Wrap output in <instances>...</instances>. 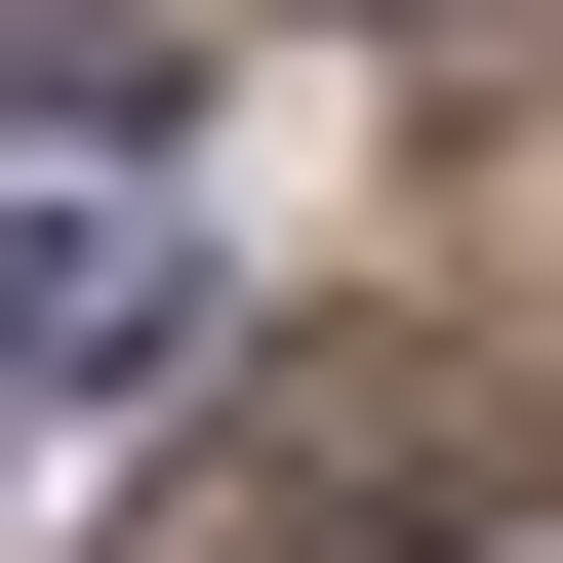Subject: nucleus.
I'll return each mask as SVG.
<instances>
[{
    "label": "nucleus",
    "instance_id": "20e7f679",
    "mask_svg": "<svg viewBox=\"0 0 563 563\" xmlns=\"http://www.w3.org/2000/svg\"><path fill=\"white\" fill-rule=\"evenodd\" d=\"M443 563H563V483H483V523H443Z\"/></svg>",
    "mask_w": 563,
    "mask_h": 563
},
{
    "label": "nucleus",
    "instance_id": "f257e3e1",
    "mask_svg": "<svg viewBox=\"0 0 563 563\" xmlns=\"http://www.w3.org/2000/svg\"><path fill=\"white\" fill-rule=\"evenodd\" d=\"M201 363V242L162 201H41V242H0V402H162Z\"/></svg>",
    "mask_w": 563,
    "mask_h": 563
},
{
    "label": "nucleus",
    "instance_id": "f03ea898",
    "mask_svg": "<svg viewBox=\"0 0 563 563\" xmlns=\"http://www.w3.org/2000/svg\"><path fill=\"white\" fill-rule=\"evenodd\" d=\"M162 563H363V402H282V443H201V483H162Z\"/></svg>",
    "mask_w": 563,
    "mask_h": 563
},
{
    "label": "nucleus",
    "instance_id": "7ed1b4c3",
    "mask_svg": "<svg viewBox=\"0 0 563 563\" xmlns=\"http://www.w3.org/2000/svg\"><path fill=\"white\" fill-rule=\"evenodd\" d=\"M162 81H201L162 0H0V121H41V162H121V121H162Z\"/></svg>",
    "mask_w": 563,
    "mask_h": 563
}]
</instances>
